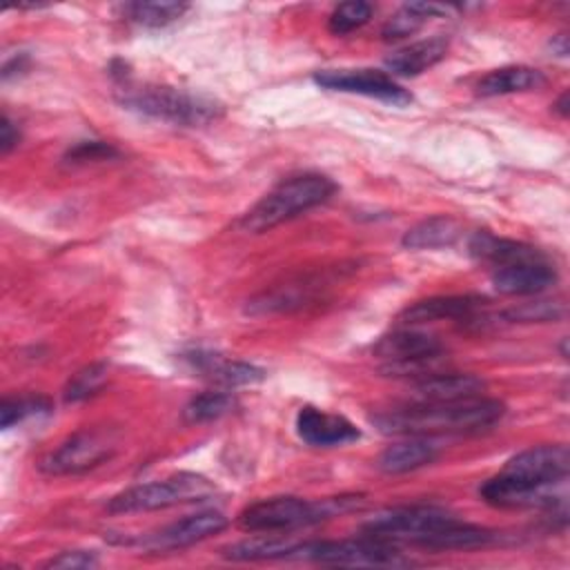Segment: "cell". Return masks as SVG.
<instances>
[{"mask_svg":"<svg viewBox=\"0 0 570 570\" xmlns=\"http://www.w3.org/2000/svg\"><path fill=\"white\" fill-rule=\"evenodd\" d=\"M109 158H118V149L105 140H80L73 147H69L65 154V160L71 165L109 160Z\"/></svg>","mask_w":570,"mask_h":570,"instance_id":"d6a6232c","label":"cell"},{"mask_svg":"<svg viewBox=\"0 0 570 570\" xmlns=\"http://www.w3.org/2000/svg\"><path fill=\"white\" fill-rule=\"evenodd\" d=\"M120 102L142 116L183 127H200L223 116V105L218 100L167 85L127 87Z\"/></svg>","mask_w":570,"mask_h":570,"instance_id":"5b68a950","label":"cell"},{"mask_svg":"<svg viewBox=\"0 0 570 570\" xmlns=\"http://www.w3.org/2000/svg\"><path fill=\"white\" fill-rule=\"evenodd\" d=\"M234 405H236V401L229 392H203L185 405L183 419L187 423L216 421V419L229 414L234 410Z\"/></svg>","mask_w":570,"mask_h":570,"instance_id":"83f0119b","label":"cell"},{"mask_svg":"<svg viewBox=\"0 0 570 570\" xmlns=\"http://www.w3.org/2000/svg\"><path fill=\"white\" fill-rule=\"evenodd\" d=\"M505 412L497 399H463L454 403H410L372 416L383 434L430 436L441 432H479L492 428Z\"/></svg>","mask_w":570,"mask_h":570,"instance_id":"7a4b0ae2","label":"cell"},{"mask_svg":"<svg viewBox=\"0 0 570 570\" xmlns=\"http://www.w3.org/2000/svg\"><path fill=\"white\" fill-rule=\"evenodd\" d=\"M314 82L330 91L358 94L394 107H405L412 102V94L403 89L390 73L379 69H325L314 73Z\"/></svg>","mask_w":570,"mask_h":570,"instance_id":"30bf717a","label":"cell"},{"mask_svg":"<svg viewBox=\"0 0 570 570\" xmlns=\"http://www.w3.org/2000/svg\"><path fill=\"white\" fill-rule=\"evenodd\" d=\"M296 541H285L276 537H256L232 543L223 550V557L232 561H265V559H289Z\"/></svg>","mask_w":570,"mask_h":570,"instance_id":"484cf974","label":"cell"},{"mask_svg":"<svg viewBox=\"0 0 570 570\" xmlns=\"http://www.w3.org/2000/svg\"><path fill=\"white\" fill-rule=\"evenodd\" d=\"M216 492V485L194 472H178L160 481H149L134 485L129 490L118 492L109 499L107 510L111 514H131V512H149L165 510L178 503L203 501Z\"/></svg>","mask_w":570,"mask_h":570,"instance_id":"8992f818","label":"cell"},{"mask_svg":"<svg viewBox=\"0 0 570 570\" xmlns=\"http://www.w3.org/2000/svg\"><path fill=\"white\" fill-rule=\"evenodd\" d=\"M552 49L557 51V56H566L568 53V38L561 33L552 40Z\"/></svg>","mask_w":570,"mask_h":570,"instance_id":"8d00e7d4","label":"cell"},{"mask_svg":"<svg viewBox=\"0 0 570 570\" xmlns=\"http://www.w3.org/2000/svg\"><path fill=\"white\" fill-rule=\"evenodd\" d=\"M439 456V445L430 436H410L381 452L376 468L385 474H405L430 465Z\"/></svg>","mask_w":570,"mask_h":570,"instance_id":"d6986e66","label":"cell"},{"mask_svg":"<svg viewBox=\"0 0 570 570\" xmlns=\"http://www.w3.org/2000/svg\"><path fill=\"white\" fill-rule=\"evenodd\" d=\"M289 559H309L325 566H410L412 561L399 552V548L379 537L363 534L358 539L341 541H303L296 543Z\"/></svg>","mask_w":570,"mask_h":570,"instance_id":"52a82bcc","label":"cell"},{"mask_svg":"<svg viewBox=\"0 0 570 570\" xmlns=\"http://www.w3.org/2000/svg\"><path fill=\"white\" fill-rule=\"evenodd\" d=\"M187 11L185 2H127L122 4V16L140 27H149V29H158L165 27L174 20H178L183 13Z\"/></svg>","mask_w":570,"mask_h":570,"instance_id":"4316f807","label":"cell"},{"mask_svg":"<svg viewBox=\"0 0 570 570\" xmlns=\"http://www.w3.org/2000/svg\"><path fill=\"white\" fill-rule=\"evenodd\" d=\"M456 517L436 505H401L381 510L370 517L361 530L363 534L387 539V541H412L421 543L425 537L434 534L436 530L454 523Z\"/></svg>","mask_w":570,"mask_h":570,"instance_id":"ba28073f","label":"cell"},{"mask_svg":"<svg viewBox=\"0 0 570 570\" xmlns=\"http://www.w3.org/2000/svg\"><path fill=\"white\" fill-rule=\"evenodd\" d=\"M485 298L476 294H450V296H432L407 305L399 321L407 325L432 323V321H463L472 318L476 312L485 307Z\"/></svg>","mask_w":570,"mask_h":570,"instance_id":"4fadbf2b","label":"cell"},{"mask_svg":"<svg viewBox=\"0 0 570 570\" xmlns=\"http://www.w3.org/2000/svg\"><path fill=\"white\" fill-rule=\"evenodd\" d=\"M227 517L218 510H200L194 514H187L156 532H149L140 537L136 543L151 552H171L183 550L187 546H194L212 534H218L227 528Z\"/></svg>","mask_w":570,"mask_h":570,"instance_id":"8fae6325","label":"cell"},{"mask_svg":"<svg viewBox=\"0 0 570 570\" xmlns=\"http://www.w3.org/2000/svg\"><path fill=\"white\" fill-rule=\"evenodd\" d=\"M554 281H557V272L548 258L492 269V285L499 294H505V296L541 294L548 287H552Z\"/></svg>","mask_w":570,"mask_h":570,"instance_id":"5bb4252c","label":"cell"},{"mask_svg":"<svg viewBox=\"0 0 570 570\" xmlns=\"http://www.w3.org/2000/svg\"><path fill=\"white\" fill-rule=\"evenodd\" d=\"M570 470V454L563 443L534 445L505 461L503 470L488 479L479 494L494 508L554 505L548 488L561 483Z\"/></svg>","mask_w":570,"mask_h":570,"instance_id":"6da1fadb","label":"cell"},{"mask_svg":"<svg viewBox=\"0 0 570 570\" xmlns=\"http://www.w3.org/2000/svg\"><path fill=\"white\" fill-rule=\"evenodd\" d=\"M374 354L385 363H405L443 354V343L428 332L419 330H394L381 336L374 345Z\"/></svg>","mask_w":570,"mask_h":570,"instance_id":"2e32d148","label":"cell"},{"mask_svg":"<svg viewBox=\"0 0 570 570\" xmlns=\"http://www.w3.org/2000/svg\"><path fill=\"white\" fill-rule=\"evenodd\" d=\"M20 140V134H18V127L13 125V120L4 114L2 116V122H0V151L2 154H9Z\"/></svg>","mask_w":570,"mask_h":570,"instance_id":"e575fe53","label":"cell"},{"mask_svg":"<svg viewBox=\"0 0 570 570\" xmlns=\"http://www.w3.org/2000/svg\"><path fill=\"white\" fill-rule=\"evenodd\" d=\"M318 281H303V283H287L281 287H274L269 292H263L247 301V314H281L292 312L309 305L318 294Z\"/></svg>","mask_w":570,"mask_h":570,"instance_id":"ffe728a7","label":"cell"},{"mask_svg":"<svg viewBox=\"0 0 570 570\" xmlns=\"http://www.w3.org/2000/svg\"><path fill=\"white\" fill-rule=\"evenodd\" d=\"M494 539H497V532L481 525L463 523L456 519L454 523L425 537L419 546L430 550H472V548H483Z\"/></svg>","mask_w":570,"mask_h":570,"instance_id":"cb8c5ba5","label":"cell"},{"mask_svg":"<svg viewBox=\"0 0 570 570\" xmlns=\"http://www.w3.org/2000/svg\"><path fill=\"white\" fill-rule=\"evenodd\" d=\"M183 358L189 363L191 370H196L198 374L207 376L209 381L225 385V387H236V385H252L265 379V372L252 363H243V361H227L220 358L218 354L212 352H189L183 354Z\"/></svg>","mask_w":570,"mask_h":570,"instance_id":"ac0fdd59","label":"cell"},{"mask_svg":"<svg viewBox=\"0 0 570 570\" xmlns=\"http://www.w3.org/2000/svg\"><path fill=\"white\" fill-rule=\"evenodd\" d=\"M485 390V381L476 374L436 372L419 379L412 387V403H454L474 399Z\"/></svg>","mask_w":570,"mask_h":570,"instance_id":"9a60e30c","label":"cell"},{"mask_svg":"<svg viewBox=\"0 0 570 570\" xmlns=\"http://www.w3.org/2000/svg\"><path fill=\"white\" fill-rule=\"evenodd\" d=\"M503 316L512 323H548V321H561L566 316V305L561 301L539 298L530 303H521L517 307H510L503 312Z\"/></svg>","mask_w":570,"mask_h":570,"instance_id":"f546056e","label":"cell"},{"mask_svg":"<svg viewBox=\"0 0 570 570\" xmlns=\"http://www.w3.org/2000/svg\"><path fill=\"white\" fill-rule=\"evenodd\" d=\"M546 85V76L525 65H510L494 69L485 73L476 82V94L479 96H508V94H519V91H532L541 89Z\"/></svg>","mask_w":570,"mask_h":570,"instance_id":"7402d4cb","label":"cell"},{"mask_svg":"<svg viewBox=\"0 0 570 570\" xmlns=\"http://www.w3.org/2000/svg\"><path fill=\"white\" fill-rule=\"evenodd\" d=\"M51 401L45 396H18V399H4L0 405V425L9 430L16 423H22L24 419L49 414Z\"/></svg>","mask_w":570,"mask_h":570,"instance_id":"4dcf8cb0","label":"cell"},{"mask_svg":"<svg viewBox=\"0 0 570 570\" xmlns=\"http://www.w3.org/2000/svg\"><path fill=\"white\" fill-rule=\"evenodd\" d=\"M296 434L307 445L336 448L356 441L361 436V430L341 414L305 405L296 414Z\"/></svg>","mask_w":570,"mask_h":570,"instance_id":"7c38bea8","label":"cell"},{"mask_svg":"<svg viewBox=\"0 0 570 570\" xmlns=\"http://www.w3.org/2000/svg\"><path fill=\"white\" fill-rule=\"evenodd\" d=\"M468 252L479 261L488 263L494 269L505 267V265H517V263H528V261H541L546 258L543 252H539L532 245L512 240V238H501L490 232H476L472 234L468 243Z\"/></svg>","mask_w":570,"mask_h":570,"instance_id":"e0dca14e","label":"cell"},{"mask_svg":"<svg viewBox=\"0 0 570 570\" xmlns=\"http://www.w3.org/2000/svg\"><path fill=\"white\" fill-rule=\"evenodd\" d=\"M372 4L363 2V0H350V2H341L334 7V11L330 13L327 20V29L334 36H343L350 33L358 27H363L370 18H372Z\"/></svg>","mask_w":570,"mask_h":570,"instance_id":"1f68e13d","label":"cell"},{"mask_svg":"<svg viewBox=\"0 0 570 570\" xmlns=\"http://www.w3.org/2000/svg\"><path fill=\"white\" fill-rule=\"evenodd\" d=\"M361 503V497H330L318 501L298 497H272L247 505L238 514L236 523L245 532H289L350 512Z\"/></svg>","mask_w":570,"mask_h":570,"instance_id":"3957f363","label":"cell"},{"mask_svg":"<svg viewBox=\"0 0 570 570\" xmlns=\"http://www.w3.org/2000/svg\"><path fill=\"white\" fill-rule=\"evenodd\" d=\"M98 554L91 550H69V552H60L58 557L49 559L45 563V568H62V570H85V568H96Z\"/></svg>","mask_w":570,"mask_h":570,"instance_id":"836d02e7","label":"cell"},{"mask_svg":"<svg viewBox=\"0 0 570 570\" xmlns=\"http://www.w3.org/2000/svg\"><path fill=\"white\" fill-rule=\"evenodd\" d=\"M336 194V183L323 174H298L281 180L267 191L240 220V227L252 234L267 232L285 220H292Z\"/></svg>","mask_w":570,"mask_h":570,"instance_id":"277c9868","label":"cell"},{"mask_svg":"<svg viewBox=\"0 0 570 570\" xmlns=\"http://www.w3.org/2000/svg\"><path fill=\"white\" fill-rule=\"evenodd\" d=\"M554 111H559V116H561V118H566V116H568V91H563V94H561V98L554 102Z\"/></svg>","mask_w":570,"mask_h":570,"instance_id":"74e56055","label":"cell"},{"mask_svg":"<svg viewBox=\"0 0 570 570\" xmlns=\"http://www.w3.org/2000/svg\"><path fill=\"white\" fill-rule=\"evenodd\" d=\"M116 448H118V441L111 430H102V428L80 430L71 434L67 441H62L51 454H47L40 463V470L51 476L80 474L111 459Z\"/></svg>","mask_w":570,"mask_h":570,"instance_id":"9c48e42d","label":"cell"},{"mask_svg":"<svg viewBox=\"0 0 570 570\" xmlns=\"http://www.w3.org/2000/svg\"><path fill=\"white\" fill-rule=\"evenodd\" d=\"M445 7L434 2H410L403 4L385 24H383V40H401L416 33L432 16L443 13Z\"/></svg>","mask_w":570,"mask_h":570,"instance_id":"d4e9b609","label":"cell"},{"mask_svg":"<svg viewBox=\"0 0 570 570\" xmlns=\"http://www.w3.org/2000/svg\"><path fill=\"white\" fill-rule=\"evenodd\" d=\"M107 376H109V367L105 363H91V365H85L82 370H78L65 385L62 390V399L67 403H78V401H85L89 396H94L105 383H107Z\"/></svg>","mask_w":570,"mask_h":570,"instance_id":"f1b7e54d","label":"cell"},{"mask_svg":"<svg viewBox=\"0 0 570 570\" xmlns=\"http://www.w3.org/2000/svg\"><path fill=\"white\" fill-rule=\"evenodd\" d=\"M448 53V40L441 36L428 38V40H419L412 42L399 51H394L387 60L385 67L390 73L394 76H419L423 71H428L430 67H434L436 62H441Z\"/></svg>","mask_w":570,"mask_h":570,"instance_id":"44dd1931","label":"cell"},{"mask_svg":"<svg viewBox=\"0 0 570 570\" xmlns=\"http://www.w3.org/2000/svg\"><path fill=\"white\" fill-rule=\"evenodd\" d=\"M461 232H463L461 223L454 220L452 216H432L410 227L403 234L401 243L407 249H439V247L454 245Z\"/></svg>","mask_w":570,"mask_h":570,"instance_id":"603a6c76","label":"cell"},{"mask_svg":"<svg viewBox=\"0 0 570 570\" xmlns=\"http://www.w3.org/2000/svg\"><path fill=\"white\" fill-rule=\"evenodd\" d=\"M27 67H29V56H27V53H18V56H13V58H7L4 65H2V80L7 82V80H11L13 76L24 73Z\"/></svg>","mask_w":570,"mask_h":570,"instance_id":"d590c367","label":"cell"}]
</instances>
